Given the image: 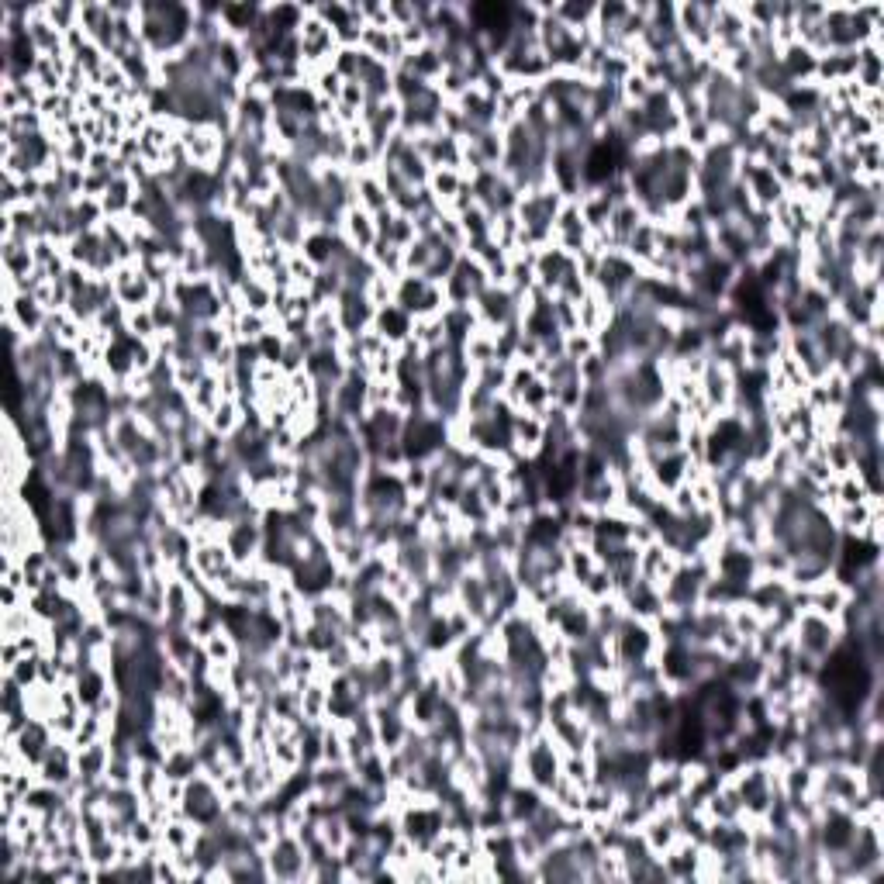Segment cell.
I'll use <instances>...</instances> for the list:
<instances>
[{
	"instance_id": "obj_1",
	"label": "cell",
	"mask_w": 884,
	"mask_h": 884,
	"mask_svg": "<svg viewBox=\"0 0 884 884\" xmlns=\"http://www.w3.org/2000/svg\"><path fill=\"white\" fill-rule=\"evenodd\" d=\"M560 764H563V750L556 746L550 729L539 726L525 736L522 746H518L515 781H525V784H532V788L543 791V795H550V788L560 781Z\"/></svg>"
},
{
	"instance_id": "obj_2",
	"label": "cell",
	"mask_w": 884,
	"mask_h": 884,
	"mask_svg": "<svg viewBox=\"0 0 884 884\" xmlns=\"http://www.w3.org/2000/svg\"><path fill=\"white\" fill-rule=\"evenodd\" d=\"M791 643H795L798 657L812 660V663H822L829 657V653L840 646V639L847 636L843 632V626L836 619H829V615H819L812 612V608H802V612L791 619V629H788Z\"/></svg>"
},
{
	"instance_id": "obj_3",
	"label": "cell",
	"mask_w": 884,
	"mask_h": 884,
	"mask_svg": "<svg viewBox=\"0 0 884 884\" xmlns=\"http://www.w3.org/2000/svg\"><path fill=\"white\" fill-rule=\"evenodd\" d=\"M263 860H266V874H270V881H304L308 878L311 857H308V847H304L297 833H280L277 840L263 850Z\"/></svg>"
},
{
	"instance_id": "obj_4",
	"label": "cell",
	"mask_w": 884,
	"mask_h": 884,
	"mask_svg": "<svg viewBox=\"0 0 884 884\" xmlns=\"http://www.w3.org/2000/svg\"><path fill=\"white\" fill-rule=\"evenodd\" d=\"M180 812H184L190 822H197L201 829H211L221 819V815H225V795H221L218 784L211 781L208 774L197 771L194 777H187Z\"/></svg>"
},
{
	"instance_id": "obj_5",
	"label": "cell",
	"mask_w": 884,
	"mask_h": 884,
	"mask_svg": "<svg viewBox=\"0 0 884 884\" xmlns=\"http://www.w3.org/2000/svg\"><path fill=\"white\" fill-rule=\"evenodd\" d=\"M394 304L405 308L411 318H425V315H442L449 308L446 291L442 284H432L422 273H401L398 277V294H394Z\"/></svg>"
},
{
	"instance_id": "obj_6",
	"label": "cell",
	"mask_w": 884,
	"mask_h": 884,
	"mask_svg": "<svg viewBox=\"0 0 884 884\" xmlns=\"http://www.w3.org/2000/svg\"><path fill=\"white\" fill-rule=\"evenodd\" d=\"M712 7L705 0H684V4H674V28L677 38H681L688 49H695L698 56H708L715 49L712 38Z\"/></svg>"
},
{
	"instance_id": "obj_7",
	"label": "cell",
	"mask_w": 884,
	"mask_h": 884,
	"mask_svg": "<svg viewBox=\"0 0 884 884\" xmlns=\"http://www.w3.org/2000/svg\"><path fill=\"white\" fill-rule=\"evenodd\" d=\"M221 539H225L228 553H232V560L239 563V567H253V563L263 560V543H266L263 512L225 522V536Z\"/></svg>"
},
{
	"instance_id": "obj_8",
	"label": "cell",
	"mask_w": 884,
	"mask_h": 884,
	"mask_svg": "<svg viewBox=\"0 0 884 884\" xmlns=\"http://www.w3.org/2000/svg\"><path fill=\"white\" fill-rule=\"evenodd\" d=\"M111 287L118 304L125 308H149L156 301V284L149 280V273L142 270V263H121L118 270L111 273Z\"/></svg>"
},
{
	"instance_id": "obj_9",
	"label": "cell",
	"mask_w": 884,
	"mask_h": 884,
	"mask_svg": "<svg viewBox=\"0 0 884 884\" xmlns=\"http://www.w3.org/2000/svg\"><path fill=\"white\" fill-rule=\"evenodd\" d=\"M38 781L52 784V788H70L76 781V746L73 739H52V746L45 750V757L38 760Z\"/></svg>"
},
{
	"instance_id": "obj_10",
	"label": "cell",
	"mask_w": 884,
	"mask_h": 884,
	"mask_svg": "<svg viewBox=\"0 0 884 884\" xmlns=\"http://www.w3.org/2000/svg\"><path fill=\"white\" fill-rule=\"evenodd\" d=\"M698 380H701V401H705L715 415L733 411V401H736V373L733 370L722 367L719 360L708 356V367Z\"/></svg>"
},
{
	"instance_id": "obj_11",
	"label": "cell",
	"mask_w": 884,
	"mask_h": 884,
	"mask_svg": "<svg viewBox=\"0 0 884 884\" xmlns=\"http://www.w3.org/2000/svg\"><path fill=\"white\" fill-rule=\"evenodd\" d=\"M550 429H546L543 415H529V411H515L512 415V456L515 460H536L546 449Z\"/></svg>"
},
{
	"instance_id": "obj_12",
	"label": "cell",
	"mask_w": 884,
	"mask_h": 884,
	"mask_svg": "<svg viewBox=\"0 0 884 884\" xmlns=\"http://www.w3.org/2000/svg\"><path fill=\"white\" fill-rule=\"evenodd\" d=\"M373 712V729H377V746L384 753H394L405 746V739L411 733V722L405 715V708L391 705V701H377V705H370Z\"/></svg>"
},
{
	"instance_id": "obj_13",
	"label": "cell",
	"mask_w": 884,
	"mask_h": 884,
	"mask_svg": "<svg viewBox=\"0 0 884 884\" xmlns=\"http://www.w3.org/2000/svg\"><path fill=\"white\" fill-rule=\"evenodd\" d=\"M339 235H342V242L360 256H370V249L377 246V239H380L377 221H373L370 211L360 208V204H349V208L339 215Z\"/></svg>"
},
{
	"instance_id": "obj_14",
	"label": "cell",
	"mask_w": 884,
	"mask_h": 884,
	"mask_svg": "<svg viewBox=\"0 0 884 884\" xmlns=\"http://www.w3.org/2000/svg\"><path fill=\"white\" fill-rule=\"evenodd\" d=\"M746 28H750V21H746L743 4H729L726 0V4L712 7V38H715V49L719 52L746 45Z\"/></svg>"
},
{
	"instance_id": "obj_15",
	"label": "cell",
	"mask_w": 884,
	"mask_h": 884,
	"mask_svg": "<svg viewBox=\"0 0 884 884\" xmlns=\"http://www.w3.org/2000/svg\"><path fill=\"white\" fill-rule=\"evenodd\" d=\"M639 836H643L646 850L657 853V857H663V853H667L677 840H681V815H677L674 805H667V809L646 815V822L639 826Z\"/></svg>"
},
{
	"instance_id": "obj_16",
	"label": "cell",
	"mask_w": 884,
	"mask_h": 884,
	"mask_svg": "<svg viewBox=\"0 0 884 884\" xmlns=\"http://www.w3.org/2000/svg\"><path fill=\"white\" fill-rule=\"evenodd\" d=\"M643 221H646V215H643V208H639L636 201H622V204H615V208H612L608 225L601 228V232H594V235H598L608 249H626L632 232H636Z\"/></svg>"
},
{
	"instance_id": "obj_17",
	"label": "cell",
	"mask_w": 884,
	"mask_h": 884,
	"mask_svg": "<svg viewBox=\"0 0 884 884\" xmlns=\"http://www.w3.org/2000/svg\"><path fill=\"white\" fill-rule=\"evenodd\" d=\"M615 311L619 308H615L598 287H588V291L577 297V332H588L598 339V335L608 329V322L615 318Z\"/></svg>"
},
{
	"instance_id": "obj_18",
	"label": "cell",
	"mask_w": 884,
	"mask_h": 884,
	"mask_svg": "<svg viewBox=\"0 0 884 884\" xmlns=\"http://www.w3.org/2000/svg\"><path fill=\"white\" fill-rule=\"evenodd\" d=\"M335 311H339V322L346 335L367 332L373 325V315H377V308L367 301V294H363L360 287H346V291L335 297Z\"/></svg>"
},
{
	"instance_id": "obj_19",
	"label": "cell",
	"mask_w": 884,
	"mask_h": 884,
	"mask_svg": "<svg viewBox=\"0 0 884 884\" xmlns=\"http://www.w3.org/2000/svg\"><path fill=\"white\" fill-rule=\"evenodd\" d=\"M701 850H705V843H698V840H691V836L681 833V840H677L674 847H670L660 857L663 871H667V881H691V878H698Z\"/></svg>"
},
{
	"instance_id": "obj_20",
	"label": "cell",
	"mask_w": 884,
	"mask_h": 884,
	"mask_svg": "<svg viewBox=\"0 0 884 884\" xmlns=\"http://www.w3.org/2000/svg\"><path fill=\"white\" fill-rule=\"evenodd\" d=\"M111 743L108 739H97V743L76 746V781L87 788V784H101L104 774H108L111 764Z\"/></svg>"
},
{
	"instance_id": "obj_21",
	"label": "cell",
	"mask_w": 884,
	"mask_h": 884,
	"mask_svg": "<svg viewBox=\"0 0 884 884\" xmlns=\"http://www.w3.org/2000/svg\"><path fill=\"white\" fill-rule=\"evenodd\" d=\"M815 63H819V56L812 49H805L802 42L777 49V66H781V76L788 80V87L791 83H815Z\"/></svg>"
},
{
	"instance_id": "obj_22",
	"label": "cell",
	"mask_w": 884,
	"mask_h": 884,
	"mask_svg": "<svg viewBox=\"0 0 884 884\" xmlns=\"http://www.w3.org/2000/svg\"><path fill=\"white\" fill-rule=\"evenodd\" d=\"M308 335L315 346H329V349H339L342 339H346V332H342V322H339V311H335V301H325V304H315V311H311L308 318Z\"/></svg>"
},
{
	"instance_id": "obj_23",
	"label": "cell",
	"mask_w": 884,
	"mask_h": 884,
	"mask_svg": "<svg viewBox=\"0 0 884 884\" xmlns=\"http://www.w3.org/2000/svg\"><path fill=\"white\" fill-rule=\"evenodd\" d=\"M394 70H405L408 76H415V80L432 83V87H436L439 76L446 73V59H442L439 45L429 42V45H422V49L408 52V56L401 59V66H394Z\"/></svg>"
},
{
	"instance_id": "obj_24",
	"label": "cell",
	"mask_w": 884,
	"mask_h": 884,
	"mask_svg": "<svg viewBox=\"0 0 884 884\" xmlns=\"http://www.w3.org/2000/svg\"><path fill=\"white\" fill-rule=\"evenodd\" d=\"M301 688V722L325 726L329 722V677H311Z\"/></svg>"
},
{
	"instance_id": "obj_25",
	"label": "cell",
	"mask_w": 884,
	"mask_h": 884,
	"mask_svg": "<svg viewBox=\"0 0 884 884\" xmlns=\"http://www.w3.org/2000/svg\"><path fill=\"white\" fill-rule=\"evenodd\" d=\"M246 418H249V405H246V401H242V398H221L218 408L211 411L204 422H208V429L215 432V436L232 439L235 432L246 425Z\"/></svg>"
},
{
	"instance_id": "obj_26",
	"label": "cell",
	"mask_w": 884,
	"mask_h": 884,
	"mask_svg": "<svg viewBox=\"0 0 884 884\" xmlns=\"http://www.w3.org/2000/svg\"><path fill=\"white\" fill-rule=\"evenodd\" d=\"M197 836H201V826L197 822H190L184 812H173L170 819L159 826V843H163L170 853H187L194 850Z\"/></svg>"
},
{
	"instance_id": "obj_27",
	"label": "cell",
	"mask_w": 884,
	"mask_h": 884,
	"mask_svg": "<svg viewBox=\"0 0 884 884\" xmlns=\"http://www.w3.org/2000/svg\"><path fill=\"white\" fill-rule=\"evenodd\" d=\"M622 253H626L632 263L643 266V270L657 263V256H660V228H657V221L646 218L643 225L632 232V239L626 242V249H622Z\"/></svg>"
},
{
	"instance_id": "obj_28",
	"label": "cell",
	"mask_w": 884,
	"mask_h": 884,
	"mask_svg": "<svg viewBox=\"0 0 884 884\" xmlns=\"http://www.w3.org/2000/svg\"><path fill=\"white\" fill-rule=\"evenodd\" d=\"M370 329L384 342H391V346H401V342H408V335H411V315L405 308H398V304H387V308H377Z\"/></svg>"
},
{
	"instance_id": "obj_29",
	"label": "cell",
	"mask_w": 884,
	"mask_h": 884,
	"mask_svg": "<svg viewBox=\"0 0 884 884\" xmlns=\"http://www.w3.org/2000/svg\"><path fill=\"white\" fill-rule=\"evenodd\" d=\"M135 197H139V184H135L128 173H125V177H114L111 187L104 190V197H101L104 218H125V215H132Z\"/></svg>"
},
{
	"instance_id": "obj_30",
	"label": "cell",
	"mask_w": 884,
	"mask_h": 884,
	"mask_svg": "<svg viewBox=\"0 0 884 884\" xmlns=\"http://www.w3.org/2000/svg\"><path fill=\"white\" fill-rule=\"evenodd\" d=\"M353 177H356V204H360V208H367L370 215L391 208V194H387V187H384V180H380L377 170L353 173Z\"/></svg>"
},
{
	"instance_id": "obj_31",
	"label": "cell",
	"mask_w": 884,
	"mask_h": 884,
	"mask_svg": "<svg viewBox=\"0 0 884 884\" xmlns=\"http://www.w3.org/2000/svg\"><path fill=\"white\" fill-rule=\"evenodd\" d=\"M221 398H225V387H221V373H218V370H208V373H204V377L197 380L194 391L187 394L190 411H194V415H201V418H208L211 411L218 408V401H221Z\"/></svg>"
},
{
	"instance_id": "obj_32",
	"label": "cell",
	"mask_w": 884,
	"mask_h": 884,
	"mask_svg": "<svg viewBox=\"0 0 884 884\" xmlns=\"http://www.w3.org/2000/svg\"><path fill=\"white\" fill-rule=\"evenodd\" d=\"M201 650H204V657H208V663H235L242 657L239 639H235L232 629H225V626H218L211 636H204Z\"/></svg>"
},
{
	"instance_id": "obj_33",
	"label": "cell",
	"mask_w": 884,
	"mask_h": 884,
	"mask_svg": "<svg viewBox=\"0 0 884 884\" xmlns=\"http://www.w3.org/2000/svg\"><path fill=\"white\" fill-rule=\"evenodd\" d=\"M411 342H415L422 353L439 346H449L446 342V325H442V315H425V318H411Z\"/></svg>"
},
{
	"instance_id": "obj_34",
	"label": "cell",
	"mask_w": 884,
	"mask_h": 884,
	"mask_svg": "<svg viewBox=\"0 0 884 884\" xmlns=\"http://www.w3.org/2000/svg\"><path fill=\"white\" fill-rule=\"evenodd\" d=\"M380 588L391 594V598L398 601V605H408V601H415L418 594H422V584H418L405 567H398V563H387V570H384V584H380Z\"/></svg>"
},
{
	"instance_id": "obj_35",
	"label": "cell",
	"mask_w": 884,
	"mask_h": 884,
	"mask_svg": "<svg viewBox=\"0 0 884 884\" xmlns=\"http://www.w3.org/2000/svg\"><path fill=\"white\" fill-rule=\"evenodd\" d=\"M401 477V487H405V494L411 501H422L429 498L432 491V470H429V460H408L405 467L398 470Z\"/></svg>"
},
{
	"instance_id": "obj_36",
	"label": "cell",
	"mask_w": 884,
	"mask_h": 884,
	"mask_svg": "<svg viewBox=\"0 0 884 884\" xmlns=\"http://www.w3.org/2000/svg\"><path fill=\"white\" fill-rule=\"evenodd\" d=\"M463 187H467V184H463L460 170H432L429 184H425V190H429L432 201H436L439 208H449V204H453V197L460 194Z\"/></svg>"
},
{
	"instance_id": "obj_37",
	"label": "cell",
	"mask_w": 884,
	"mask_h": 884,
	"mask_svg": "<svg viewBox=\"0 0 884 884\" xmlns=\"http://www.w3.org/2000/svg\"><path fill=\"white\" fill-rule=\"evenodd\" d=\"M370 263L373 270L387 273V277H401V273H405V249L387 239H377V246L370 249Z\"/></svg>"
},
{
	"instance_id": "obj_38",
	"label": "cell",
	"mask_w": 884,
	"mask_h": 884,
	"mask_svg": "<svg viewBox=\"0 0 884 884\" xmlns=\"http://www.w3.org/2000/svg\"><path fill=\"white\" fill-rule=\"evenodd\" d=\"M287 277H291V291L311 294V287H315L318 280V266L311 263L301 249H291V253H287Z\"/></svg>"
},
{
	"instance_id": "obj_39",
	"label": "cell",
	"mask_w": 884,
	"mask_h": 884,
	"mask_svg": "<svg viewBox=\"0 0 884 884\" xmlns=\"http://www.w3.org/2000/svg\"><path fill=\"white\" fill-rule=\"evenodd\" d=\"M560 777H567L577 788H591L594 784V760L591 753H563Z\"/></svg>"
},
{
	"instance_id": "obj_40",
	"label": "cell",
	"mask_w": 884,
	"mask_h": 884,
	"mask_svg": "<svg viewBox=\"0 0 884 884\" xmlns=\"http://www.w3.org/2000/svg\"><path fill=\"white\" fill-rule=\"evenodd\" d=\"M598 353V339L588 332H563V360L570 363H584L588 356Z\"/></svg>"
},
{
	"instance_id": "obj_41",
	"label": "cell",
	"mask_w": 884,
	"mask_h": 884,
	"mask_svg": "<svg viewBox=\"0 0 884 884\" xmlns=\"http://www.w3.org/2000/svg\"><path fill=\"white\" fill-rule=\"evenodd\" d=\"M363 294H367V301L373 304V308H387V304H394V294H398V277H387V273L377 270L367 280Z\"/></svg>"
},
{
	"instance_id": "obj_42",
	"label": "cell",
	"mask_w": 884,
	"mask_h": 884,
	"mask_svg": "<svg viewBox=\"0 0 884 884\" xmlns=\"http://www.w3.org/2000/svg\"><path fill=\"white\" fill-rule=\"evenodd\" d=\"M436 235L446 246L460 249V253H467V232H463V221L460 215H453V211L442 208L439 211V221H436Z\"/></svg>"
},
{
	"instance_id": "obj_43",
	"label": "cell",
	"mask_w": 884,
	"mask_h": 884,
	"mask_svg": "<svg viewBox=\"0 0 884 884\" xmlns=\"http://www.w3.org/2000/svg\"><path fill=\"white\" fill-rule=\"evenodd\" d=\"M308 83L311 87H315V94L322 97V101H329V104H339V94H342V76L332 70V66H325V70H315L308 76Z\"/></svg>"
},
{
	"instance_id": "obj_44",
	"label": "cell",
	"mask_w": 884,
	"mask_h": 884,
	"mask_svg": "<svg viewBox=\"0 0 884 884\" xmlns=\"http://www.w3.org/2000/svg\"><path fill=\"white\" fill-rule=\"evenodd\" d=\"M125 332L128 335H135V339H142V342H152L159 335V329H156V318H152V311L149 308H128V315H125Z\"/></svg>"
},
{
	"instance_id": "obj_45",
	"label": "cell",
	"mask_w": 884,
	"mask_h": 884,
	"mask_svg": "<svg viewBox=\"0 0 884 884\" xmlns=\"http://www.w3.org/2000/svg\"><path fill=\"white\" fill-rule=\"evenodd\" d=\"M42 7H45V18H49L63 35L80 25V4H63V0H56V4H42Z\"/></svg>"
},
{
	"instance_id": "obj_46",
	"label": "cell",
	"mask_w": 884,
	"mask_h": 884,
	"mask_svg": "<svg viewBox=\"0 0 884 884\" xmlns=\"http://www.w3.org/2000/svg\"><path fill=\"white\" fill-rule=\"evenodd\" d=\"M360 63H363V49H339L332 59V70L342 76V80H356L360 76Z\"/></svg>"
},
{
	"instance_id": "obj_47",
	"label": "cell",
	"mask_w": 884,
	"mask_h": 884,
	"mask_svg": "<svg viewBox=\"0 0 884 884\" xmlns=\"http://www.w3.org/2000/svg\"><path fill=\"white\" fill-rule=\"evenodd\" d=\"M4 674H11L21 688L32 691V688H38V657H21L11 670H4Z\"/></svg>"
},
{
	"instance_id": "obj_48",
	"label": "cell",
	"mask_w": 884,
	"mask_h": 884,
	"mask_svg": "<svg viewBox=\"0 0 884 884\" xmlns=\"http://www.w3.org/2000/svg\"><path fill=\"white\" fill-rule=\"evenodd\" d=\"M860 114H864L867 121H874V125L884 128V97L881 94H864V101H860Z\"/></svg>"
}]
</instances>
